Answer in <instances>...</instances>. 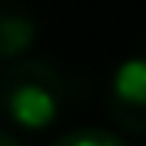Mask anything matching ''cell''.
<instances>
[{
    "instance_id": "cell-1",
    "label": "cell",
    "mask_w": 146,
    "mask_h": 146,
    "mask_svg": "<svg viewBox=\"0 0 146 146\" xmlns=\"http://www.w3.org/2000/svg\"><path fill=\"white\" fill-rule=\"evenodd\" d=\"M70 86L66 76L46 60L23 56L10 63L0 76V116L13 129L43 133L63 116Z\"/></svg>"
},
{
    "instance_id": "cell-2",
    "label": "cell",
    "mask_w": 146,
    "mask_h": 146,
    "mask_svg": "<svg viewBox=\"0 0 146 146\" xmlns=\"http://www.w3.org/2000/svg\"><path fill=\"white\" fill-rule=\"evenodd\" d=\"M106 113L123 133L146 136V56H126L110 73Z\"/></svg>"
},
{
    "instance_id": "cell-3",
    "label": "cell",
    "mask_w": 146,
    "mask_h": 146,
    "mask_svg": "<svg viewBox=\"0 0 146 146\" xmlns=\"http://www.w3.org/2000/svg\"><path fill=\"white\" fill-rule=\"evenodd\" d=\"M40 20L23 0H0V60L17 63L33 50Z\"/></svg>"
},
{
    "instance_id": "cell-4",
    "label": "cell",
    "mask_w": 146,
    "mask_h": 146,
    "mask_svg": "<svg viewBox=\"0 0 146 146\" xmlns=\"http://www.w3.org/2000/svg\"><path fill=\"white\" fill-rule=\"evenodd\" d=\"M50 146H129L119 133H110L100 126H83V129H70L60 139H53Z\"/></svg>"
},
{
    "instance_id": "cell-5",
    "label": "cell",
    "mask_w": 146,
    "mask_h": 146,
    "mask_svg": "<svg viewBox=\"0 0 146 146\" xmlns=\"http://www.w3.org/2000/svg\"><path fill=\"white\" fill-rule=\"evenodd\" d=\"M0 146H23V143H20V139L13 136V133H7V129H0Z\"/></svg>"
}]
</instances>
